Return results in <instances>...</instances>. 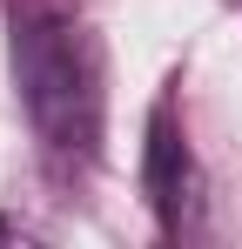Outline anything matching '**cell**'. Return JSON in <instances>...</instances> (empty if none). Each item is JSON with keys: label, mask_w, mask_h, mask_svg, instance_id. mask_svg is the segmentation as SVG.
<instances>
[{"label": "cell", "mask_w": 242, "mask_h": 249, "mask_svg": "<svg viewBox=\"0 0 242 249\" xmlns=\"http://www.w3.org/2000/svg\"><path fill=\"white\" fill-rule=\"evenodd\" d=\"M14 88L47 148L94 155L101 142V61L94 41L61 14H20L14 20Z\"/></svg>", "instance_id": "6da1fadb"}, {"label": "cell", "mask_w": 242, "mask_h": 249, "mask_svg": "<svg viewBox=\"0 0 242 249\" xmlns=\"http://www.w3.org/2000/svg\"><path fill=\"white\" fill-rule=\"evenodd\" d=\"M141 189H148V202H155V222L168 229V236H182V222H189V209H195V155H189V142H182V128H175V108H168V101L148 115Z\"/></svg>", "instance_id": "7a4b0ae2"}]
</instances>
